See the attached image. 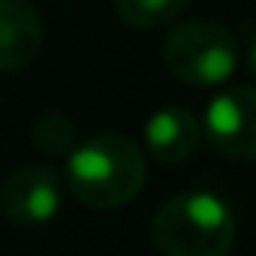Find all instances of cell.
<instances>
[{"label":"cell","instance_id":"cell-7","mask_svg":"<svg viewBox=\"0 0 256 256\" xmlns=\"http://www.w3.org/2000/svg\"><path fill=\"white\" fill-rule=\"evenodd\" d=\"M42 48V18L30 0H0V70L28 66Z\"/></svg>","mask_w":256,"mask_h":256},{"label":"cell","instance_id":"cell-2","mask_svg":"<svg viewBox=\"0 0 256 256\" xmlns=\"http://www.w3.org/2000/svg\"><path fill=\"white\" fill-rule=\"evenodd\" d=\"M151 244L160 256H226L235 244V214L214 193H178L157 208Z\"/></svg>","mask_w":256,"mask_h":256},{"label":"cell","instance_id":"cell-1","mask_svg":"<svg viewBox=\"0 0 256 256\" xmlns=\"http://www.w3.org/2000/svg\"><path fill=\"white\" fill-rule=\"evenodd\" d=\"M148 178L142 148L120 133H100L70 151L66 187L90 208H120L133 202Z\"/></svg>","mask_w":256,"mask_h":256},{"label":"cell","instance_id":"cell-8","mask_svg":"<svg viewBox=\"0 0 256 256\" xmlns=\"http://www.w3.org/2000/svg\"><path fill=\"white\" fill-rule=\"evenodd\" d=\"M190 0H112L118 18L130 28H163L187 10Z\"/></svg>","mask_w":256,"mask_h":256},{"label":"cell","instance_id":"cell-3","mask_svg":"<svg viewBox=\"0 0 256 256\" xmlns=\"http://www.w3.org/2000/svg\"><path fill=\"white\" fill-rule=\"evenodd\" d=\"M163 64L184 84L214 88L235 72L238 40L220 22H184L169 30L163 42Z\"/></svg>","mask_w":256,"mask_h":256},{"label":"cell","instance_id":"cell-4","mask_svg":"<svg viewBox=\"0 0 256 256\" xmlns=\"http://www.w3.org/2000/svg\"><path fill=\"white\" fill-rule=\"evenodd\" d=\"M205 136L208 142L232 160H253L256 157V94L250 84H232L205 108Z\"/></svg>","mask_w":256,"mask_h":256},{"label":"cell","instance_id":"cell-5","mask_svg":"<svg viewBox=\"0 0 256 256\" xmlns=\"http://www.w3.org/2000/svg\"><path fill=\"white\" fill-rule=\"evenodd\" d=\"M0 208L16 226H42L60 208V178L48 166H22L16 169L4 190Z\"/></svg>","mask_w":256,"mask_h":256},{"label":"cell","instance_id":"cell-6","mask_svg":"<svg viewBox=\"0 0 256 256\" xmlns=\"http://www.w3.org/2000/svg\"><path fill=\"white\" fill-rule=\"evenodd\" d=\"M202 142V124L199 118L184 106H166L154 112L145 124V148L154 160L175 166L193 157V151Z\"/></svg>","mask_w":256,"mask_h":256},{"label":"cell","instance_id":"cell-9","mask_svg":"<svg viewBox=\"0 0 256 256\" xmlns=\"http://www.w3.org/2000/svg\"><path fill=\"white\" fill-rule=\"evenodd\" d=\"M30 139L42 154H70L76 148V120L64 112H42L30 126Z\"/></svg>","mask_w":256,"mask_h":256}]
</instances>
